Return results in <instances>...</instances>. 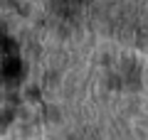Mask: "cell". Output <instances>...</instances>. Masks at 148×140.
<instances>
[{
    "mask_svg": "<svg viewBox=\"0 0 148 140\" xmlns=\"http://www.w3.org/2000/svg\"><path fill=\"white\" fill-rule=\"evenodd\" d=\"M20 71H22V62L10 52L5 57V62H3V76H5V79H17Z\"/></svg>",
    "mask_w": 148,
    "mask_h": 140,
    "instance_id": "cell-1",
    "label": "cell"
}]
</instances>
